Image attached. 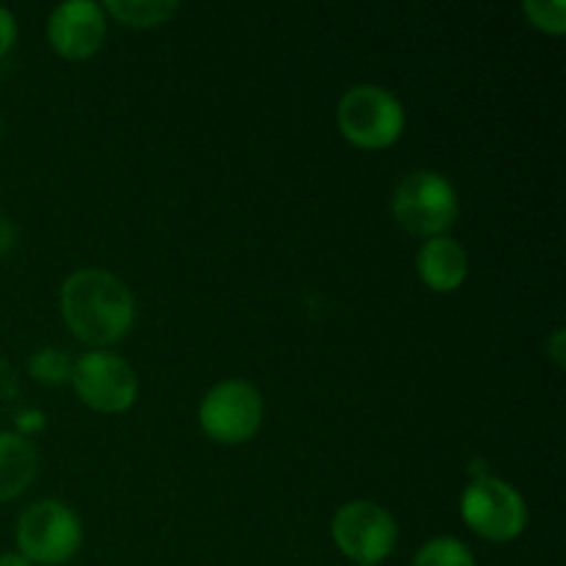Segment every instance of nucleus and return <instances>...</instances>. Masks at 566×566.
<instances>
[{
    "label": "nucleus",
    "mask_w": 566,
    "mask_h": 566,
    "mask_svg": "<svg viewBox=\"0 0 566 566\" xmlns=\"http://www.w3.org/2000/svg\"><path fill=\"white\" fill-rule=\"evenodd\" d=\"M412 566H479L473 551L457 536H434L415 553Z\"/></svg>",
    "instance_id": "obj_13"
},
{
    "label": "nucleus",
    "mask_w": 566,
    "mask_h": 566,
    "mask_svg": "<svg viewBox=\"0 0 566 566\" xmlns=\"http://www.w3.org/2000/svg\"><path fill=\"white\" fill-rule=\"evenodd\" d=\"M407 111L401 99L385 86L359 83L337 103V130L352 147L365 153H381L403 136Z\"/></svg>",
    "instance_id": "obj_3"
},
{
    "label": "nucleus",
    "mask_w": 566,
    "mask_h": 566,
    "mask_svg": "<svg viewBox=\"0 0 566 566\" xmlns=\"http://www.w3.org/2000/svg\"><path fill=\"white\" fill-rule=\"evenodd\" d=\"M14 241H17V227H14V221H11L6 213H0V258L11 252V247H14Z\"/></svg>",
    "instance_id": "obj_17"
},
{
    "label": "nucleus",
    "mask_w": 566,
    "mask_h": 566,
    "mask_svg": "<svg viewBox=\"0 0 566 566\" xmlns=\"http://www.w3.org/2000/svg\"><path fill=\"white\" fill-rule=\"evenodd\" d=\"M464 525L492 545L520 539L528 528V503L523 492L497 475L479 473L468 481L459 497Z\"/></svg>",
    "instance_id": "obj_4"
},
{
    "label": "nucleus",
    "mask_w": 566,
    "mask_h": 566,
    "mask_svg": "<svg viewBox=\"0 0 566 566\" xmlns=\"http://www.w3.org/2000/svg\"><path fill=\"white\" fill-rule=\"evenodd\" d=\"M108 33L103 6L94 0H70L50 11L48 42L66 61H86L99 53Z\"/></svg>",
    "instance_id": "obj_9"
},
{
    "label": "nucleus",
    "mask_w": 566,
    "mask_h": 566,
    "mask_svg": "<svg viewBox=\"0 0 566 566\" xmlns=\"http://www.w3.org/2000/svg\"><path fill=\"white\" fill-rule=\"evenodd\" d=\"M332 542L357 566H379L398 545V523L374 501H348L332 517Z\"/></svg>",
    "instance_id": "obj_7"
},
{
    "label": "nucleus",
    "mask_w": 566,
    "mask_h": 566,
    "mask_svg": "<svg viewBox=\"0 0 566 566\" xmlns=\"http://www.w3.org/2000/svg\"><path fill=\"white\" fill-rule=\"evenodd\" d=\"M263 396L247 379H224L199 401V426L219 446H243L263 426Z\"/></svg>",
    "instance_id": "obj_6"
},
{
    "label": "nucleus",
    "mask_w": 566,
    "mask_h": 566,
    "mask_svg": "<svg viewBox=\"0 0 566 566\" xmlns=\"http://www.w3.org/2000/svg\"><path fill=\"white\" fill-rule=\"evenodd\" d=\"M420 282L434 293H457L468 282L470 258L462 243L451 235L429 238L415 258Z\"/></svg>",
    "instance_id": "obj_10"
},
{
    "label": "nucleus",
    "mask_w": 566,
    "mask_h": 566,
    "mask_svg": "<svg viewBox=\"0 0 566 566\" xmlns=\"http://www.w3.org/2000/svg\"><path fill=\"white\" fill-rule=\"evenodd\" d=\"M105 14L127 28H158L180 11L177 0H105Z\"/></svg>",
    "instance_id": "obj_12"
},
{
    "label": "nucleus",
    "mask_w": 566,
    "mask_h": 566,
    "mask_svg": "<svg viewBox=\"0 0 566 566\" xmlns=\"http://www.w3.org/2000/svg\"><path fill=\"white\" fill-rule=\"evenodd\" d=\"M72 390L99 415H122L136 403L138 376L125 357L114 352H86L75 359Z\"/></svg>",
    "instance_id": "obj_8"
},
{
    "label": "nucleus",
    "mask_w": 566,
    "mask_h": 566,
    "mask_svg": "<svg viewBox=\"0 0 566 566\" xmlns=\"http://www.w3.org/2000/svg\"><path fill=\"white\" fill-rule=\"evenodd\" d=\"M72 368H75V359L66 352H61V348H39V352H33L31 359H28V374L50 387L70 385Z\"/></svg>",
    "instance_id": "obj_14"
},
{
    "label": "nucleus",
    "mask_w": 566,
    "mask_h": 566,
    "mask_svg": "<svg viewBox=\"0 0 566 566\" xmlns=\"http://www.w3.org/2000/svg\"><path fill=\"white\" fill-rule=\"evenodd\" d=\"M392 219L415 238H440L451 232L459 219V191L446 175L418 169L401 177L390 199Z\"/></svg>",
    "instance_id": "obj_2"
},
{
    "label": "nucleus",
    "mask_w": 566,
    "mask_h": 566,
    "mask_svg": "<svg viewBox=\"0 0 566 566\" xmlns=\"http://www.w3.org/2000/svg\"><path fill=\"white\" fill-rule=\"evenodd\" d=\"M17 42V17L6 6H0V59L11 53Z\"/></svg>",
    "instance_id": "obj_16"
},
{
    "label": "nucleus",
    "mask_w": 566,
    "mask_h": 566,
    "mask_svg": "<svg viewBox=\"0 0 566 566\" xmlns=\"http://www.w3.org/2000/svg\"><path fill=\"white\" fill-rule=\"evenodd\" d=\"M523 14L547 36H562L566 31V0H525Z\"/></svg>",
    "instance_id": "obj_15"
},
{
    "label": "nucleus",
    "mask_w": 566,
    "mask_h": 566,
    "mask_svg": "<svg viewBox=\"0 0 566 566\" xmlns=\"http://www.w3.org/2000/svg\"><path fill=\"white\" fill-rule=\"evenodd\" d=\"M39 473V453L14 431H0V503L20 497Z\"/></svg>",
    "instance_id": "obj_11"
},
{
    "label": "nucleus",
    "mask_w": 566,
    "mask_h": 566,
    "mask_svg": "<svg viewBox=\"0 0 566 566\" xmlns=\"http://www.w3.org/2000/svg\"><path fill=\"white\" fill-rule=\"evenodd\" d=\"M0 566H33L25 556L20 553H0Z\"/></svg>",
    "instance_id": "obj_19"
},
{
    "label": "nucleus",
    "mask_w": 566,
    "mask_h": 566,
    "mask_svg": "<svg viewBox=\"0 0 566 566\" xmlns=\"http://www.w3.org/2000/svg\"><path fill=\"white\" fill-rule=\"evenodd\" d=\"M547 352H551L553 363H556L558 368H564V329L553 332V337L547 340Z\"/></svg>",
    "instance_id": "obj_18"
},
{
    "label": "nucleus",
    "mask_w": 566,
    "mask_h": 566,
    "mask_svg": "<svg viewBox=\"0 0 566 566\" xmlns=\"http://www.w3.org/2000/svg\"><path fill=\"white\" fill-rule=\"evenodd\" d=\"M17 553L33 566H61L83 545L81 517L61 501H39L17 520Z\"/></svg>",
    "instance_id": "obj_5"
},
{
    "label": "nucleus",
    "mask_w": 566,
    "mask_h": 566,
    "mask_svg": "<svg viewBox=\"0 0 566 566\" xmlns=\"http://www.w3.org/2000/svg\"><path fill=\"white\" fill-rule=\"evenodd\" d=\"M66 329L86 343L88 352H108L125 340L136 324V298L116 274L81 269L70 274L59 293Z\"/></svg>",
    "instance_id": "obj_1"
}]
</instances>
